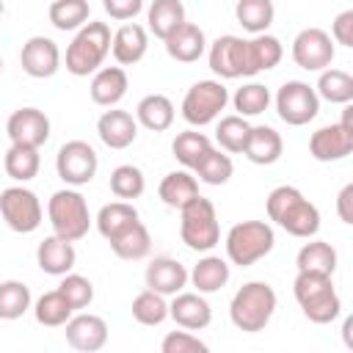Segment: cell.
Segmentation results:
<instances>
[{"label": "cell", "instance_id": "cell-35", "mask_svg": "<svg viewBox=\"0 0 353 353\" xmlns=\"http://www.w3.org/2000/svg\"><path fill=\"white\" fill-rule=\"evenodd\" d=\"M6 174L14 179V182H30L36 174H39V165H41V157H39V149L36 146H25V143H11L8 152H6Z\"/></svg>", "mask_w": 353, "mask_h": 353}, {"label": "cell", "instance_id": "cell-1", "mask_svg": "<svg viewBox=\"0 0 353 353\" xmlns=\"http://www.w3.org/2000/svg\"><path fill=\"white\" fill-rule=\"evenodd\" d=\"M268 218L292 237H314L320 232V210L292 185H279L268 193Z\"/></svg>", "mask_w": 353, "mask_h": 353}, {"label": "cell", "instance_id": "cell-21", "mask_svg": "<svg viewBox=\"0 0 353 353\" xmlns=\"http://www.w3.org/2000/svg\"><path fill=\"white\" fill-rule=\"evenodd\" d=\"M130 88V80H127V72L121 66H99L91 77V85H88V94L97 105L102 108H116L124 94Z\"/></svg>", "mask_w": 353, "mask_h": 353}, {"label": "cell", "instance_id": "cell-16", "mask_svg": "<svg viewBox=\"0 0 353 353\" xmlns=\"http://www.w3.org/2000/svg\"><path fill=\"white\" fill-rule=\"evenodd\" d=\"M63 334H66V342L74 350L94 353V350H102L105 342H108V323L99 314L80 312V314H72L63 323Z\"/></svg>", "mask_w": 353, "mask_h": 353}, {"label": "cell", "instance_id": "cell-44", "mask_svg": "<svg viewBox=\"0 0 353 353\" xmlns=\"http://www.w3.org/2000/svg\"><path fill=\"white\" fill-rule=\"evenodd\" d=\"M132 317L141 323V325H160L165 317H168V301L165 295L154 292V290H143L132 298Z\"/></svg>", "mask_w": 353, "mask_h": 353}, {"label": "cell", "instance_id": "cell-17", "mask_svg": "<svg viewBox=\"0 0 353 353\" xmlns=\"http://www.w3.org/2000/svg\"><path fill=\"white\" fill-rule=\"evenodd\" d=\"M168 317L179 325V328H188V331H201L212 323V309L207 303V298L201 292H176L171 295V303H168Z\"/></svg>", "mask_w": 353, "mask_h": 353}, {"label": "cell", "instance_id": "cell-18", "mask_svg": "<svg viewBox=\"0 0 353 353\" xmlns=\"http://www.w3.org/2000/svg\"><path fill=\"white\" fill-rule=\"evenodd\" d=\"M143 281L149 290H154L160 295H176L179 290L188 287V268L174 256H154L146 265Z\"/></svg>", "mask_w": 353, "mask_h": 353}, {"label": "cell", "instance_id": "cell-26", "mask_svg": "<svg viewBox=\"0 0 353 353\" xmlns=\"http://www.w3.org/2000/svg\"><path fill=\"white\" fill-rule=\"evenodd\" d=\"M229 276H232L229 262L221 259V256L207 254V256H201V259L193 265V270L188 273V281L196 287V292L210 295V292H218L221 287H226Z\"/></svg>", "mask_w": 353, "mask_h": 353}, {"label": "cell", "instance_id": "cell-27", "mask_svg": "<svg viewBox=\"0 0 353 353\" xmlns=\"http://www.w3.org/2000/svg\"><path fill=\"white\" fill-rule=\"evenodd\" d=\"M298 306H301L303 317L312 320V323H317V325L334 323L339 317V312H342V301H339V295L334 290V281L325 284V287H320V290H314L312 295L301 298Z\"/></svg>", "mask_w": 353, "mask_h": 353}, {"label": "cell", "instance_id": "cell-23", "mask_svg": "<svg viewBox=\"0 0 353 353\" xmlns=\"http://www.w3.org/2000/svg\"><path fill=\"white\" fill-rule=\"evenodd\" d=\"M36 262L39 268L47 273V276H63L74 268L77 262V251H74V243L58 237V234H50L39 243L36 248Z\"/></svg>", "mask_w": 353, "mask_h": 353}, {"label": "cell", "instance_id": "cell-19", "mask_svg": "<svg viewBox=\"0 0 353 353\" xmlns=\"http://www.w3.org/2000/svg\"><path fill=\"white\" fill-rule=\"evenodd\" d=\"M97 135L108 149H127L138 138V121L127 110H105L97 121Z\"/></svg>", "mask_w": 353, "mask_h": 353}, {"label": "cell", "instance_id": "cell-5", "mask_svg": "<svg viewBox=\"0 0 353 353\" xmlns=\"http://www.w3.org/2000/svg\"><path fill=\"white\" fill-rule=\"evenodd\" d=\"M179 237L190 251H212L221 243V223L215 204L201 193L179 210Z\"/></svg>", "mask_w": 353, "mask_h": 353}, {"label": "cell", "instance_id": "cell-40", "mask_svg": "<svg viewBox=\"0 0 353 353\" xmlns=\"http://www.w3.org/2000/svg\"><path fill=\"white\" fill-rule=\"evenodd\" d=\"M210 149H212V141H210L204 132H199V130L176 132V138H174V143H171L174 157H176L188 171H193L196 163H199Z\"/></svg>", "mask_w": 353, "mask_h": 353}, {"label": "cell", "instance_id": "cell-48", "mask_svg": "<svg viewBox=\"0 0 353 353\" xmlns=\"http://www.w3.org/2000/svg\"><path fill=\"white\" fill-rule=\"evenodd\" d=\"M102 8L108 11V17H113L119 22H127V19H135L143 11V0H102Z\"/></svg>", "mask_w": 353, "mask_h": 353}, {"label": "cell", "instance_id": "cell-6", "mask_svg": "<svg viewBox=\"0 0 353 353\" xmlns=\"http://www.w3.org/2000/svg\"><path fill=\"white\" fill-rule=\"evenodd\" d=\"M276 245L273 226L265 221H240L226 232V256L232 265L248 268L268 256Z\"/></svg>", "mask_w": 353, "mask_h": 353}, {"label": "cell", "instance_id": "cell-3", "mask_svg": "<svg viewBox=\"0 0 353 353\" xmlns=\"http://www.w3.org/2000/svg\"><path fill=\"white\" fill-rule=\"evenodd\" d=\"M110 39H113V33H110V28L105 22L88 19L74 33L72 44L66 47V72L74 74V77L94 74L105 63V58L110 52Z\"/></svg>", "mask_w": 353, "mask_h": 353}, {"label": "cell", "instance_id": "cell-31", "mask_svg": "<svg viewBox=\"0 0 353 353\" xmlns=\"http://www.w3.org/2000/svg\"><path fill=\"white\" fill-rule=\"evenodd\" d=\"M135 221H138V210H135L132 201H124V199L105 204V207L97 212V218H94V223H97V229H99V234H102L105 240L116 237L119 232H124V229H127L130 223H135Z\"/></svg>", "mask_w": 353, "mask_h": 353}, {"label": "cell", "instance_id": "cell-32", "mask_svg": "<svg viewBox=\"0 0 353 353\" xmlns=\"http://www.w3.org/2000/svg\"><path fill=\"white\" fill-rule=\"evenodd\" d=\"M245 50H248V66H251V74L256 72H268L273 66H279L281 55H284V47L276 36L270 33H256L254 39H245Z\"/></svg>", "mask_w": 353, "mask_h": 353}, {"label": "cell", "instance_id": "cell-45", "mask_svg": "<svg viewBox=\"0 0 353 353\" xmlns=\"http://www.w3.org/2000/svg\"><path fill=\"white\" fill-rule=\"evenodd\" d=\"M232 105H234L237 116H245V119H248V116H259V113H265L268 105H270V91H268L262 83H245V85H240V88L234 91Z\"/></svg>", "mask_w": 353, "mask_h": 353}, {"label": "cell", "instance_id": "cell-33", "mask_svg": "<svg viewBox=\"0 0 353 353\" xmlns=\"http://www.w3.org/2000/svg\"><path fill=\"white\" fill-rule=\"evenodd\" d=\"M336 259H339L336 248L331 243H325V240H309L295 254L298 270H317V273H328V276H334Z\"/></svg>", "mask_w": 353, "mask_h": 353}, {"label": "cell", "instance_id": "cell-37", "mask_svg": "<svg viewBox=\"0 0 353 353\" xmlns=\"http://www.w3.org/2000/svg\"><path fill=\"white\" fill-rule=\"evenodd\" d=\"M47 17L55 30L66 33V30H80L88 22L91 8H88V0H52L47 8Z\"/></svg>", "mask_w": 353, "mask_h": 353}, {"label": "cell", "instance_id": "cell-41", "mask_svg": "<svg viewBox=\"0 0 353 353\" xmlns=\"http://www.w3.org/2000/svg\"><path fill=\"white\" fill-rule=\"evenodd\" d=\"M30 287L17 279L0 281V320H19L30 309Z\"/></svg>", "mask_w": 353, "mask_h": 353}, {"label": "cell", "instance_id": "cell-10", "mask_svg": "<svg viewBox=\"0 0 353 353\" xmlns=\"http://www.w3.org/2000/svg\"><path fill=\"white\" fill-rule=\"evenodd\" d=\"M97 168H99V157H97V152H94L91 143L74 138V141H66V143L58 149L55 171H58V176H61L69 188L88 185V182L97 176Z\"/></svg>", "mask_w": 353, "mask_h": 353}, {"label": "cell", "instance_id": "cell-36", "mask_svg": "<svg viewBox=\"0 0 353 353\" xmlns=\"http://www.w3.org/2000/svg\"><path fill=\"white\" fill-rule=\"evenodd\" d=\"M234 17L243 25V30H248L254 36L268 33V28L276 19V6H273V0H237Z\"/></svg>", "mask_w": 353, "mask_h": 353}, {"label": "cell", "instance_id": "cell-50", "mask_svg": "<svg viewBox=\"0 0 353 353\" xmlns=\"http://www.w3.org/2000/svg\"><path fill=\"white\" fill-rule=\"evenodd\" d=\"M336 215L342 223H353V185H345L336 196Z\"/></svg>", "mask_w": 353, "mask_h": 353}, {"label": "cell", "instance_id": "cell-8", "mask_svg": "<svg viewBox=\"0 0 353 353\" xmlns=\"http://www.w3.org/2000/svg\"><path fill=\"white\" fill-rule=\"evenodd\" d=\"M0 215L17 234H30L41 226V201L25 185H11L0 193Z\"/></svg>", "mask_w": 353, "mask_h": 353}, {"label": "cell", "instance_id": "cell-34", "mask_svg": "<svg viewBox=\"0 0 353 353\" xmlns=\"http://www.w3.org/2000/svg\"><path fill=\"white\" fill-rule=\"evenodd\" d=\"M314 91H317L320 99H325L331 105H347V102H353V77L345 69L325 66L317 77Z\"/></svg>", "mask_w": 353, "mask_h": 353}, {"label": "cell", "instance_id": "cell-47", "mask_svg": "<svg viewBox=\"0 0 353 353\" xmlns=\"http://www.w3.org/2000/svg\"><path fill=\"white\" fill-rule=\"evenodd\" d=\"M160 350L163 353H207L210 345L185 328V331H168L160 342Z\"/></svg>", "mask_w": 353, "mask_h": 353}, {"label": "cell", "instance_id": "cell-20", "mask_svg": "<svg viewBox=\"0 0 353 353\" xmlns=\"http://www.w3.org/2000/svg\"><path fill=\"white\" fill-rule=\"evenodd\" d=\"M149 50V30L138 22H124L113 39H110V52L121 66H132L138 63Z\"/></svg>", "mask_w": 353, "mask_h": 353}, {"label": "cell", "instance_id": "cell-9", "mask_svg": "<svg viewBox=\"0 0 353 353\" xmlns=\"http://www.w3.org/2000/svg\"><path fill=\"white\" fill-rule=\"evenodd\" d=\"M276 113L290 127H303L320 113L317 91L303 80H287L276 91Z\"/></svg>", "mask_w": 353, "mask_h": 353}, {"label": "cell", "instance_id": "cell-12", "mask_svg": "<svg viewBox=\"0 0 353 353\" xmlns=\"http://www.w3.org/2000/svg\"><path fill=\"white\" fill-rule=\"evenodd\" d=\"M334 55V39L323 28H303L292 39V61L306 72H323L325 66H331Z\"/></svg>", "mask_w": 353, "mask_h": 353}, {"label": "cell", "instance_id": "cell-43", "mask_svg": "<svg viewBox=\"0 0 353 353\" xmlns=\"http://www.w3.org/2000/svg\"><path fill=\"white\" fill-rule=\"evenodd\" d=\"M143 190H146V176H143V171H141L138 165L124 163V165H116V168L110 171V193H113L116 199L132 201V199H138Z\"/></svg>", "mask_w": 353, "mask_h": 353}, {"label": "cell", "instance_id": "cell-46", "mask_svg": "<svg viewBox=\"0 0 353 353\" xmlns=\"http://www.w3.org/2000/svg\"><path fill=\"white\" fill-rule=\"evenodd\" d=\"M58 290H61V295L69 301V306H72L74 312H80V309L91 306V301H94V284H91L85 276L72 273V270L61 276Z\"/></svg>", "mask_w": 353, "mask_h": 353}, {"label": "cell", "instance_id": "cell-4", "mask_svg": "<svg viewBox=\"0 0 353 353\" xmlns=\"http://www.w3.org/2000/svg\"><path fill=\"white\" fill-rule=\"evenodd\" d=\"M47 218H50V226H52V234L69 240V243H77L88 234L94 218L88 212V201L80 190L74 188H63V190H55L47 201Z\"/></svg>", "mask_w": 353, "mask_h": 353}, {"label": "cell", "instance_id": "cell-29", "mask_svg": "<svg viewBox=\"0 0 353 353\" xmlns=\"http://www.w3.org/2000/svg\"><path fill=\"white\" fill-rule=\"evenodd\" d=\"M135 121L152 132H163L174 124V102L165 94H146L135 108Z\"/></svg>", "mask_w": 353, "mask_h": 353}, {"label": "cell", "instance_id": "cell-11", "mask_svg": "<svg viewBox=\"0 0 353 353\" xmlns=\"http://www.w3.org/2000/svg\"><path fill=\"white\" fill-rule=\"evenodd\" d=\"M210 69L221 77V80H234V77H251V66H248V50H245V39L240 36H218L210 50Z\"/></svg>", "mask_w": 353, "mask_h": 353}, {"label": "cell", "instance_id": "cell-14", "mask_svg": "<svg viewBox=\"0 0 353 353\" xmlns=\"http://www.w3.org/2000/svg\"><path fill=\"white\" fill-rule=\"evenodd\" d=\"M19 63H22V72L28 77L44 80V77H52L61 69V50L50 36H30L22 44Z\"/></svg>", "mask_w": 353, "mask_h": 353}, {"label": "cell", "instance_id": "cell-2", "mask_svg": "<svg viewBox=\"0 0 353 353\" xmlns=\"http://www.w3.org/2000/svg\"><path fill=\"white\" fill-rule=\"evenodd\" d=\"M276 290L268 281H245L229 303V317L234 323L237 331L245 334H256L265 331V325L270 323L273 312H276Z\"/></svg>", "mask_w": 353, "mask_h": 353}, {"label": "cell", "instance_id": "cell-13", "mask_svg": "<svg viewBox=\"0 0 353 353\" xmlns=\"http://www.w3.org/2000/svg\"><path fill=\"white\" fill-rule=\"evenodd\" d=\"M353 152V124L334 121L312 132L309 138V154L317 163H336L345 160Z\"/></svg>", "mask_w": 353, "mask_h": 353}, {"label": "cell", "instance_id": "cell-52", "mask_svg": "<svg viewBox=\"0 0 353 353\" xmlns=\"http://www.w3.org/2000/svg\"><path fill=\"white\" fill-rule=\"evenodd\" d=\"M0 72H3V58H0Z\"/></svg>", "mask_w": 353, "mask_h": 353}, {"label": "cell", "instance_id": "cell-22", "mask_svg": "<svg viewBox=\"0 0 353 353\" xmlns=\"http://www.w3.org/2000/svg\"><path fill=\"white\" fill-rule=\"evenodd\" d=\"M165 41V52L179 63H193L207 52V36L196 22H182Z\"/></svg>", "mask_w": 353, "mask_h": 353}, {"label": "cell", "instance_id": "cell-25", "mask_svg": "<svg viewBox=\"0 0 353 353\" xmlns=\"http://www.w3.org/2000/svg\"><path fill=\"white\" fill-rule=\"evenodd\" d=\"M160 199L165 207L171 210H182L188 201H193L199 196V179L188 171V168H179V171H168L163 179H160V188H157Z\"/></svg>", "mask_w": 353, "mask_h": 353}, {"label": "cell", "instance_id": "cell-28", "mask_svg": "<svg viewBox=\"0 0 353 353\" xmlns=\"http://www.w3.org/2000/svg\"><path fill=\"white\" fill-rule=\"evenodd\" d=\"M108 243H110L113 254L119 259H127V262H138V259L149 256V251H152V234H149V229L141 221L130 223L124 232H119Z\"/></svg>", "mask_w": 353, "mask_h": 353}, {"label": "cell", "instance_id": "cell-49", "mask_svg": "<svg viewBox=\"0 0 353 353\" xmlns=\"http://www.w3.org/2000/svg\"><path fill=\"white\" fill-rule=\"evenodd\" d=\"M328 36L342 47H353V8L336 14V19L331 22V33Z\"/></svg>", "mask_w": 353, "mask_h": 353}, {"label": "cell", "instance_id": "cell-24", "mask_svg": "<svg viewBox=\"0 0 353 353\" xmlns=\"http://www.w3.org/2000/svg\"><path fill=\"white\" fill-rule=\"evenodd\" d=\"M281 152H284V141H281V135H279L273 127H268V124L251 127L243 154H245L254 165H273V163L281 157Z\"/></svg>", "mask_w": 353, "mask_h": 353}, {"label": "cell", "instance_id": "cell-15", "mask_svg": "<svg viewBox=\"0 0 353 353\" xmlns=\"http://www.w3.org/2000/svg\"><path fill=\"white\" fill-rule=\"evenodd\" d=\"M6 132L11 143H25V146H44L50 138V119L39 108H19L8 116Z\"/></svg>", "mask_w": 353, "mask_h": 353}, {"label": "cell", "instance_id": "cell-51", "mask_svg": "<svg viewBox=\"0 0 353 353\" xmlns=\"http://www.w3.org/2000/svg\"><path fill=\"white\" fill-rule=\"evenodd\" d=\"M3 11H6V6H3V0H0V17H3Z\"/></svg>", "mask_w": 353, "mask_h": 353}, {"label": "cell", "instance_id": "cell-30", "mask_svg": "<svg viewBox=\"0 0 353 353\" xmlns=\"http://www.w3.org/2000/svg\"><path fill=\"white\" fill-rule=\"evenodd\" d=\"M146 22H149L146 25L149 33H154L157 39H168L182 22H188L182 0H152L146 11Z\"/></svg>", "mask_w": 353, "mask_h": 353}, {"label": "cell", "instance_id": "cell-39", "mask_svg": "<svg viewBox=\"0 0 353 353\" xmlns=\"http://www.w3.org/2000/svg\"><path fill=\"white\" fill-rule=\"evenodd\" d=\"M193 174H196V179L204 182V185H226V182L232 179V174H234V163H232V157H229L223 149H215V146H212V149L196 163Z\"/></svg>", "mask_w": 353, "mask_h": 353}, {"label": "cell", "instance_id": "cell-38", "mask_svg": "<svg viewBox=\"0 0 353 353\" xmlns=\"http://www.w3.org/2000/svg\"><path fill=\"white\" fill-rule=\"evenodd\" d=\"M33 314H36V323H39V325L61 328V325L74 314V309H72L69 301L61 295V290H50V292H44V295L36 298Z\"/></svg>", "mask_w": 353, "mask_h": 353}, {"label": "cell", "instance_id": "cell-42", "mask_svg": "<svg viewBox=\"0 0 353 353\" xmlns=\"http://www.w3.org/2000/svg\"><path fill=\"white\" fill-rule=\"evenodd\" d=\"M248 132H251L248 119L232 113V116H223V119L218 121V127H215V141H218V146H221L223 152H229V154H243L245 141H248Z\"/></svg>", "mask_w": 353, "mask_h": 353}, {"label": "cell", "instance_id": "cell-7", "mask_svg": "<svg viewBox=\"0 0 353 353\" xmlns=\"http://www.w3.org/2000/svg\"><path fill=\"white\" fill-rule=\"evenodd\" d=\"M226 105H229V88L221 80H199L188 88L182 99V119L190 127H204L212 124Z\"/></svg>", "mask_w": 353, "mask_h": 353}]
</instances>
